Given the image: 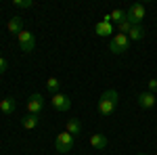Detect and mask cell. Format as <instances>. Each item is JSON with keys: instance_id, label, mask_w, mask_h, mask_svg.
I'll return each mask as SVG.
<instances>
[{"instance_id": "obj_1", "label": "cell", "mask_w": 157, "mask_h": 155, "mask_svg": "<svg viewBox=\"0 0 157 155\" xmlns=\"http://www.w3.org/2000/svg\"><path fill=\"white\" fill-rule=\"evenodd\" d=\"M117 101H120V95H117V90H113V88H109V90H105L103 95H101V99H98V113L101 115H111L113 111H115V107H117Z\"/></svg>"}, {"instance_id": "obj_2", "label": "cell", "mask_w": 157, "mask_h": 155, "mask_svg": "<svg viewBox=\"0 0 157 155\" xmlns=\"http://www.w3.org/2000/svg\"><path fill=\"white\" fill-rule=\"evenodd\" d=\"M128 48H130V38L126 36V34H115V36L111 38V42H109V50L113 55H121Z\"/></svg>"}, {"instance_id": "obj_3", "label": "cell", "mask_w": 157, "mask_h": 155, "mask_svg": "<svg viewBox=\"0 0 157 155\" xmlns=\"http://www.w3.org/2000/svg\"><path fill=\"white\" fill-rule=\"evenodd\" d=\"M126 19H128L132 25H140V23H143V19H145V6H143L140 2L130 4V9L126 11Z\"/></svg>"}, {"instance_id": "obj_4", "label": "cell", "mask_w": 157, "mask_h": 155, "mask_svg": "<svg viewBox=\"0 0 157 155\" xmlns=\"http://www.w3.org/2000/svg\"><path fill=\"white\" fill-rule=\"evenodd\" d=\"M55 147H57L59 153H69V151L73 149V136L69 134V132H61V134H57Z\"/></svg>"}, {"instance_id": "obj_5", "label": "cell", "mask_w": 157, "mask_h": 155, "mask_svg": "<svg viewBox=\"0 0 157 155\" xmlns=\"http://www.w3.org/2000/svg\"><path fill=\"white\" fill-rule=\"evenodd\" d=\"M17 40H19V48H21L23 52H32V50L36 48V38H34L32 32H27V29H23V32L17 36Z\"/></svg>"}, {"instance_id": "obj_6", "label": "cell", "mask_w": 157, "mask_h": 155, "mask_svg": "<svg viewBox=\"0 0 157 155\" xmlns=\"http://www.w3.org/2000/svg\"><path fill=\"white\" fill-rule=\"evenodd\" d=\"M50 105L57 109V111H69L71 109V99L67 95H63V92H59V95H52Z\"/></svg>"}, {"instance_id": "obj_7", "label": "cell", "mask_w": 157, "mask_h": 155, "mask_svg": "<svg viewBox=\"0 0 157 155\" xmlns=\"http://www.w3.org/2000/svg\"><path fill=\"white\" fill-rule=\"evenodd\" d=\"M44 109V99L42 95H32L27 99V113H34V115H40V111Z\"/></svg>"}, {"instance_id": "obj_8", "label": "cell", "mask_w": 157, "mask_h": 155, "mask_svg": "<svg viewBox=\"0 0 157 155\" xmlns=\"http://www.w3.org/2000/svg\"><path fill=\"white\" fill-rule=\"evenodd\" d=\"M157 103V96L153 95V92H149V90H143V92H138V105L143 109H151L155 107Z\"/></svg>"}, {"instance_id": "obj_9", "label": "cell", "mask_w": 157, "mask_h": 155, "mask_svg": "<svg viewBox=\"0 0 157 155\" xmlns=\"http://www.w3.org/2000/svg\"><path fill=\"white\" fill-rule=\"evenodd\" d=\"M107 145H109V141H107V136L105 134H92L90 136V147L92 149H97V151H103V149H107Z\"/></svg>"}, {"instance_id": "obj_10", "label": "cell", "mask_w": 157, "mask_h": 155, "mask_svg": "<svg viewBox=\"0 0 157 155\" xmlns=\"http://www.w3.org/2000/svg\"><path fill=\"white\" fill-rule=\"evenodd\" d=\"M6 32H9V34H15V36H19V34L23 32V19H21V17H13L11 21L6 23Z\"/></svg>"}, {"instance_id": "obj_11", "label": "cell", "mask_w": 157, "mask_h": 155, "mask_svg": "<svg viewBox=\"0 0 157 155\" xmlns=\"http://www.w3.org/2000/svg\"><path fill=\"white\" fill-rule=\"evenodd\" d=\"M94 34L101 36V38L113 34V25H111V21H98V23L94 25Z\"/></svg>"}, {"instance_id": "obj_12", "label": "cell", "mask_w": 157, "mask_h": 155, "mask_svg": "<svg viewBox=\"0 0 157 155\" xmlns=\"http://www.w3.org/2000/svg\"><path fill=\"white\" fill-rule=\"evenodd\" d=\"M65 132H69L71 136H78V134L82 132V122H80L78 118L67 119V124H65Z\"/></svg>"}, {"instance_id": "obj_13", "label": "cell", "mask_w": 157, "mask_h": 155, "mask_svg": "<svg viewBox=\"0 0 157 155\" xmlns=\"http://www.w3.org/2000/svg\"><path fill=\"white\" fill-rule=\"evenodd\" d=\"M15 107H17V101H15L13 96H6V99L0 101V111H2L4 115H11L13 111H15Z\"/></svg>"}, {"instance_id": "obj_14", "label": "cell", "mask_w": 157, "mask_h": 155, "mask_svg": "<svg viewBox=\"0 0 157 155\" xmlns=\"http://www.w3.org/2000/svg\"><path fill=\"white\" fill-rule=\"evenodd\" d=\"M38 124H40V115H34V113H27L25 118H21V126L25 130H34Z\"/></svg>"}, {"instance_id": "obj_15", "label": "cell", "mask_w": 157, "mask_h": 155, "mask_svg": "<svg viewBox=\"0 0 157 155\" xmlns=\"http://www.w3.org/2000/svg\"><path fill=\"white\" fill-rule=\"evenodd\" d=\"M46 90H48L50 95H59V90H61V82H59V78H48L46 80Z\"/></svg>"}, {"instance_id": "obj_16", "label": "cell", "mask_w": 157, "mask_h": 155, "mask_svg": "<svg viewBox=\"0 0 157 155\" xmlns=\"http://www.w3.org/2000/svg\"><path fill=\"white\" fill-rule=\"evenodd\" d=\"M128 38H130V42L132 40H143L145 38V27L143 25H134L132 29H130V34H128Z\"/></svg>"}, {"instance_id": "obj_17", "label": "cell", "mask_w": 157, "mask_h": 155, "mask_svg": "<svg viewBox=\"0 0 157 155\" xmlns=\"http://www.w3.org/2000/svg\"><path fill=\"white\" fill-rule=\"evenodd\" d=\"M109 19H111V21H115V23H120V21H124V19H126V11L115 9V11L109 13Z\"/></svg>"}, {"instance_id": "obj_18", "label": "cell", "mask_w": 157, "mask_h": 155, "mask_svg": "<svg viewBox=\"0 0 157 155\" xmlns=\"http://www.w3.org/2000/svg\"><path fill=\"white\" fill-rule=\"evenodd\" d=\"M132 27H134V25L130 23L128 19H124V21H120V23H117V34H126V36H128Z\"/></svg>"}, {"instance_id": "obj_19", "label": "cell", "mask_w": 157, "mask_h": 155, "mask_svg": "<svg viewBox=\"0 0 157 155\" xmlns=\"http://www.w3.org/2000/svg\"><path fill=\"white\" fill-rule=\"evenodd\" d=\"M13 4H15L17 9H29V6H34V2H32V0H15Z\"/></svg>"}, {"instance_id": "obj_20", "label": "cell", "mask_w": 157, "mask_h": 155, "mask_svg": "<svg viewBox=\"0 0 157 155\" xmlns=\"http://www.w3.org/2000/svg\"><path fill=\"white\" fill-rule=\"evenodd\" d=\"M147 90H149V92H153V95L157 92V78H151V80L147 82Z\"/></svg>"}, {"instance_id": "obj_21", "label": "cell", "mask_w": 157, "mask_h": 155, "mask_svg": "<svg viewBox=\"0 0 157 155\" xmlns=\"http://www.w3.org/2000/svg\"><path fill=\"white\" fill-rule=\"evenodd\" d=\"M6 69H9V63H6V59H2V57H0V73H4Z\"/></svg>"}, {"instance_id": "obj_22", "label": "cell", "mask_w": 157, "mask_h": 155, "mask_svg": "<svg viewBox=\"0 0 157 155\" xmlns=\"http://www.w3.org/2000/svg\"><path fill=\"white\" fill-rule=\"evenodd\" d=\"M136 155H147V153H136Z\"/></svg>"}, {"instance_id": "obj_23", "label": "cell", "mask_w": 157, "mask_h": 155, "mask_svg": "<svg viewBox=\"0 0 157 155\" xmlns=\"http://www.w3.org/2000/svg\"><path fill=\"white\" fill-rule=\"evenodd\" d=\"M155 155H157V153H155Z\"/></svg>"}]
</instances>
